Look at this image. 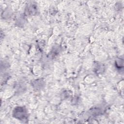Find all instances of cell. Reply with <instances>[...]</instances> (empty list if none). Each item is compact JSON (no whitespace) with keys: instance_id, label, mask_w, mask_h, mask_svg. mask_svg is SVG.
<instances>
[{"instance_id":"6da1fadb","label":"cell","mask_w":124,"mask_h":124,"mask_svg":"<svg viewBox=\"0 0 124 124\" xmlns=\"http://www.w3.org/2000/svg\"><path fill=\"white\" fill-rule=\"evenodd\" d=\"M13 115L16 118L23 121L27 118V111L23 107H17L13 111Z\"/></svg>"},{"instance_id":"7a4b0ae2","label":"cell","mask_w":124,"mask_h":124,"mask_svg":"<svg viewBox=\"0 0 124 124\" xmlns=\"http://www.w3.org/2000/svg\"><path fill=\"white\" fill-rule=\"evenodd\" d=\"M27 12L28 14H29L30 15H33L35 14V13L36 12V8L35 6L31 5L28 6V9H27Z\"/></svg>"}]
</instances>
